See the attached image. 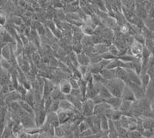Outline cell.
<instances>
[{
  "label": "cell",
  "instance_id": "obj_30",
  "mask_svg": "<svg viewBox=\"0 0 154 138\" xmlns=\"http://www.w3.org/2000/svg\"><path fill=\"white\" fill-rule=\"evenodd\" d=\"M69 83L70 84H71V86H72V89H79V83H78V80H75V78H73V77H72L69 79Z\"/></svg>",
  "mask_w": 154,
  "mask_h": 138
},
{
  "label": "cell",
  "instance_id": "obj_32",
  "mask_svg": "<svg viewBox=\"0 0 154 138\" xmlns=\"http://www.w3.org/2000/svg\"><path fill=\"white\" fill-rule=\"evenodd\" d=\"M94 133H93V132L92 131L91 129H87L86 130L83 131V132H82V133H80V136L79 137H82V136H91V135H93Z\"/></svg>",
  "mask_w": 154,
  "mask_h": 138
},
{
  "label": "cell",
  "instance_id": "obj_33",
  "mask_svg": "<svg viewBox=\"0 0 154 138\" xmlns=\"http://www.w3.org/2000/svg\"><path fill=\"white\" fill-rule=\"evenodd\" d=\"M5 45V43H4V42H2V41H0V56H1V52H2V48H3L4 45Z\"/></svg>",
  "mask_w": 154,
  "mask_h": 138
},
{
  "label": "cell",
  "instance_id": "obj_4",
  "mask_svg": "<svg viewBox=\"0 0 154 138\" xmlns=\"http://www.w3.org/2000/svg\"><path fill=\"white\" fill-rule=\"evenodd\" d=\"M44 88H43V94H42V99L48 97L50 96L51 93L53 92V89L57 86V85L49 80V79L44 78Z\"/></svg>",
  "mask_w": 154,
  "mask_h": 138
},
{
  "label": "cell",
  "instance_id": "obj_25",
  "mask_svg": "<svg viewBox=\"0 0 154 138\" xmlns=\"http://www.w3.org/2000/svg\"><path fill=\"white\" fill-rule=\"evenodd\" d=\"M53 101V100L52 99V97H51L50 96H48V97H46V98H45V99H43L44 108H45V110H46L47 112H48V110H49V108H50Z\"/></svg>",
  "mask_w": 154,
  "mask_h": 138
},
{
  "label": "cell",
  "instance_id": "obj_9",
  "mask_svg": "<svg viewBox=\"0 0 154 138\" xmlns=\"http://www.w3.org/2000/svg\"><path fill=\"white\" fill-rule=\"evenodd\" d=\"M106 102L110 106L112 110H117L120 108L122 103H123V99L119 97H116V96H112L111 98L106 100Z\"/></svg>",
  "mask_w": 154,
  "mask_h": 138
},
{
  "label": "cell",
  "instance_id": "obj_22",
  "mask_svg": "<svg viewBox=\"0 0 154 138\" xmlns=\"http://www.w3.org/2000/svg\"><path fill=\"white\" fill-rule=\"evenodd\" d=\"M60 102L59 100H53L50 108L48 110V112H53L57 113L60 110Z\"/></svg>",
  "mask_w": 154,
  "mask_h": 138
},
{
  "label": "cell",
  "instance_id": "obj_5",
  "mask_svg": "<svg viewBox=\"0 0 154 138\" xmlns=\"http://www.w3.org/2000/svg\"><path fill=\"white\" fill-rule=\"evenodd\" d=\"M143 46L144 45H143L142 44L133 40V42L131 44V46H130V52H131L132 56H135V57L141 58Z\"/></svg>",
  "mask_w": 154,
  "mask_h": 138
},
{
  "label": "cell",
  "instance_id": "obj_11",
  "mask_svg": "<svg viewBox=\"0 0 154 138\" xmlns=\"http://www.w3.org/2000/svg\"><path fill=\"white\" fill-rule=\"evenodd\" d=\"M126 73H127L128 79L130 82L133 83L138 84L140 86H141V80H140V76L134 71V70H131V69H127Z\"/></svg>",
  "mask_w": 154,
  "mask_h": 138
},
{
  "label": "cell",
  "instance_id": "obj_27",
  "mask_svg": "<svg viewBox=\"0 0 154 138\" xmlns=\"http://www.w3.org/2000/svg\"><path fill=\"white\" fill-rule=\"evenodd\" d=\"M64 134H65V131L63 130V127H61L60 126L55 127L54 135H56L58 137H62V136H64Z\"/></svg>",
  "mask_w": 154,
  "mask_h": 138
},
{
  "label": "cell",
  "instance_id": "obj_29",
  "mask_svg": "<svg viewBox=\"0 0 154 138\" xmlns=\"http://www.w3.org/2000/svg\"><path fill=\"white\" fill-rule=\"evenodd\" d=\"M129 138H144L143 134L140 133L139 131L135 130L130 132V135H129Z\"/></svg>",
  "mask_w": 154,
  "mask_h": 138
},
{
  "label": "cell",
  "instance_id": "obj_15",
  "mask_svg": "<svg viewBox=\"0 0 154 138\" xmlns=\"http://www.w3.org/2000/svg\"><path fill=\"white\" fill-rule=\"evenodd\" d=\"M12 46L11 44H5L3 46L2 49V52H1V57L4 60H10L11 57V52H12Z\"/></svg>",
  "mask_w": 154,
  "mask_h": 138
},
{
  "label": "cell",
  "instance_id": "obj_28",
  "mask_svg": "<svg viewBox=\"0 0 154 138\" xmlns=\"http://www.w3.org/2000/svg\"><path fill=\"white\" fill-rule=\"evenodd\" d=\"M143 136H144V138H150L152 136H154V129H147L144 130V131L143 132Z\"/></svg>",
  "mask_w": 154,
  "mask_h": 138
},
{
  "label": "cell",
  "instance_id": "obj_17",
  "mask_svg": "<svg viewBox=\"0 0 154 138\" xmlns=\"http://www.w3.org/2000/svg\"><path fill=\"white\" fill-rule=\"evenodd\" d=\"M99 96L100 97H102L103 100H106L109 98H111L112 96V95L111 94V93L109 91V89L104 86L103 84H102L101 86H100V93H99Z\"/></svg>",
  "mask_w": 154,
  "mask_h": 138
},
{
  "label": "cell",
  "instance_id": "obj_34",
  "mask_svg": "<svg viewBox=\"0 0 154 138\" xmlns=\"http://www.w3.org/2000/svg\"><path fill=\"white\" fill-rule=\"evenodd\" d=\"M79 138H96V134L91 135V136H82Z\"/></svg>",
  "mask_w": 154,
  "mask_h": 138
},
{
  "label": "cell",
  "instance_id": "obj_26",
  "mask_svg": "<svg viewBox=\"0 0 154 138\" xmlns=\"http://www.w3.org/2000/svg\"><path fill=\"white\" fill-rule=\"evenodd\" d=\"M134 38H135V41H137V42H138L139 43L142 44L143 45H145L146 39H145V37H144L143 36V34L137 33V35H135Z\"/></svg>",
  "mask_w": 154,
  "mask_h": 138
},
{
  "label": "cell",
  "instance_id": "obj_13",
  "mask_svg": "<svg viewBox=\"0 0 154 138\" xmlns=\"http://www.w3.org/2000/svg\"><path fill=\"white\" fill-rule=\"evenodd\" d=\"M77 61L79 66H90V60L89 57L85 52H82L79 54H76Z\"/></svg>",
  "mask_w": 154,
  "mask_h": 138
},
{
  "label": "cell",
  "instance_id": "obj_31",
  "mask_svg": "<svg viewBox=\"0 0 154 138\" xmlns=\"http://www.w3.org/2000/svg\"><path fill=\"white\" fill-rule=\"evenodd\" d=\"M92 100H93V103H94L95 105L100 104V103H103V102H105V101H106V100H103V98L100 97V96H99V95H97V96H95L94 98H93V99H92Z\"/></svg>",
  "mask_w": 154,
  "mask_h": 138
},
{
  "label": "cell",
  "instance_id": "obj_2",
  "mask_svg": "<svg viewBox=\"0 0 154 138\" xmlns=\"http://www.w3.org/2000/svg\"><path fill=\"white\" fill-rule=\"evenodd\" d=\"M95 104L93 103V100L86 99L82 102V107L81 114L84 117H90L93 116L94 114Z\"/></svg>",
  "mask_w": 154,
  "mask_h": 138
},
{
  "label": "cell",
  "instance_id": "obj_3",
  "mask_svg": "<svg viewBox=\"0 0 154 138\" xmlns=\"http://www.w3.org/2000/svg\"><path fill=\"white\" fill-rule=\"evenodd\" d=\"M126 85H127L130 88V89L132 90V92L134 94L135 97L137 99V100H140L143 98H144V96L146 95L145 92L143 90L141 86L138 85V84L133 83L132 82H129L128 83H126Z\"/></svg>",
  "mask_w": 154,
  "mask_h": 138
},
{
  "label": "cell",
  "instance_id": "obj_7",
  "mask_svg": "<svg viewBox=\"0 0 154 138\" xmlns=\"http://www.w3.org/2000/svg\"><path fill=\"white\" fill-rule=\"evenodd\" d=\"M22 99L21 95L19 94L16 90L12 91L11 93H8V94L5 95V106H9L11 103H15V102H19V100Z\"/></svg>",
  "mask_w": 154,
  "mask_h": 138
},
{
  "label": "cell",
  "instance_id": "obj_1",
  "mask_svg": "<svg viewBox=\"0 0 154 138\" xmlns=\"http://www.w3.org/2000/svg\"><path fill=\"white\" fill-rule=\"evenodd\" d=\"M103 85L109 89L112 96L116 97H122L123 89L126 84L123 81L119 79H112V80H105Z\"/></svg>",
  "mask_w": 154,
  "mask_h": 138
},
{
  "label": "cell",
  "instance_id": "obj_24",
  "mask_svg": "<svg viewBox=\"0 0 154 138\" xmlns=\"http://www.w3.org/2000/svg\"><path fill=\"white\" fill-rule=\"evenodd\" d=\"M123 116V113L121 112L119 110H113V113H112V118L111 120L113 121H120V119L122 118V117Z\"/></svg>",
  "mask_w": 154,
  "mask_h": 138
},
{
  "label": "cell",
  "instance_id": "obj_10",
  "mask_svg": "<svg viewBox=\"0 0 154 138\" xmlns=\"http://www.w3.org/2000/svg\"><path fill=\"white\" fill-rule=\"evenodd\" d=\"M122 99L123 100H126V101H130L132 102V103H135L137 101V99L135 97L134 94L132 92V90L130 89V88L126 85L124 87V89H123V94H122Z\"/></svg>",
  "mask_w": 154,
  "mask_h": 138
},
{
  "label": "cell",
  "instance_id": "obj_14",
  "mask_svg": "<svg viewBox=\"0 0 154 138\" xmlns=\"http://www.w3.org/2000/svg\"><path fill=\"white\" fill-rule=\"evenodd\" d=\"M140 80H141V87H142L143 90L146 93L147 88L149 86V83H150V77L146 73L145 74H140Z\"/></svg>",
  "mask_w": 154,
  "mask_h": 138
},
{
  "label": "cell",
  "instance_id": "obj_21",
  "mask_svg": "<svg viewBox=\"0 0 154 138\" xmlns=\"http://www.w3.org/2000/svg\"><path fill=\"white\" fill-rule=\"evenodd\" d=\"M81 30L83 33L85 34V36H91L94 34V28L91 27L89 25H85L81 28Z\"/></svg>",
  "mask_w": 154,
  "mask_h": 138
},
{
  "label": "cell",
  "instance_id": "obj_12",
  "mask_svg": "<svg viewBox=\"0 0 154 138\" xmlns=\"http://www.w3.org/2000/svg\"><path fill=\"white\" fill-rule=\"evenodd\" d=\"M60 110H65V111H72V112L77 111V112H79L73 107V105L70 103L68 100H66V99H63V100H60Z\"/></svg>",
  "mask_w": 154,
  "mask_h": 138
},
{
  "label": "cell",
  "instance_id": "obj_36",
  "mask_svg": "<svg viewBox=\"0 0 154 138\" xmlns=\"http://www.w3.org/2000/svg\"><path fill=\"white\" fill-rule=\"evenodd\" d=\"M150 138H154V136H152V137H150Z\"/></svg>",
  "mask_w": 154,
  "mask_h": 138
},
{
  "label": "cell",
  "instance_id": "obj_35",
  "mask_svg": "<svg viewBox=\"0 0 154 138\" xmlns=\"http://www.w3.org/2000/svg\"><path fill=\"white\" fill-rule=\"evenodd\" d=\"M2 26H1V25H0V30H2Z\"/></svg>",
  "mask_w": 154,
  "mask_h": 138
},
{
  "label": "cell",
  "instance_id": "obj_18",
  "mask_svg": "<svg viewBox=\"0 0 154 138\" xmlns=\"http://www.w3.org/2000/svg\"><path fill=\"white\" fill-rule=\"evenodd\" d=\"M143 126L144 130L147 129H154V119L152 118H146L144 117L143 118Z\"/></svg>",
  "mask_w": 154,
  "mask_h": 138
},
{
  "label": "cell",
  "instance_id": "obj_23",
  "mask_svg": "<svg viewBox=\"0 0 154 138\" xmlns=\"http://www.w3.org/2000/svg\"><path fill=\"white\" fill-rule=\"evenodd\" d=\"M109 52H110V53H112V54L114 56H116V58L119 57V55H120V52H119V49H118L117 46H116L114 44L109 45Z\"/></svg>",
  "mask_w": 154,
  "mask_h": 138
},
{
  "label": "cell",
  "instance_id": "obj_8",
  "mask_svg": "<svg viewBox=\"0 0 154 138\" xmlns=\"http://www.w3.org/2000/svg\"><path fill=\"white\" fill-rule=\"evenodd\" d=\"M46 123L49 124L54 127L60 126V123L58 118L57 113L53 112H47V116H46Z\"/></svg>",
  "mask_w": 154,
  "mask_h": 138
},
{
  "label": "cell",
  "instance_id": "obj_6",
  "mask_svg": "<svg viewBox=\"0 0 154 138\" xmlns=\"http://www.w3.org/2000/svg\"><path fill=\"white\" fill-rule=\"evenodd\" d=\"M59 86V88H60V91L65 96H68L72 92V86L70 84L69 80V79H64V80H62L60 82V84L58 85Z\"/></svg>",
  "mask_w": 154,
  "mask_h": 138
},
{
  "label": "cell",
  "instance_id": "obj_20",
  "mask_svg": "<svg viewBox=\"0 0 154 138\" xmlns=\"http://www.w3.org/2000/svg\"><path fill=\"white\" fill-rule=\"evenodd\" d=\"M7 114L8 110L6 106H0V124H5Z\"/></svg>",
  "mask_w": 154,
  "mask_h": 138
},
{
  "label": "cell",
  "instance_id": "obj_16",
  "mask_svg": "<svg viewBox=\"0 0 154 138\" xmlns=\"http://www.w3.org/2000/svg\"><path fill=\"white\" fill-rule=\"evenodd\" d=\"M50 96L53 100H59V101L63 100V99H66V96L60 91L59 86H57L53 89V92L51 93Z\"/></svg>",
  "mask_w": 154,
  "mask_h": 138
},
{
  "label": "cell",
  "instance_id": "obj_19",
  "mask_svg": "<svg viewBox=\"0 0 154 138\" xmlns=\"http://www.w3.org/2000/svg\"><path fill=\"white\" fill-rule=\"evenodd\" d=\"M102 132H109V119L105 115L101 116V124H100Z\"/></svg>",
  "mask_w": 154,
  "mask_h": 138
}]
</instances>
